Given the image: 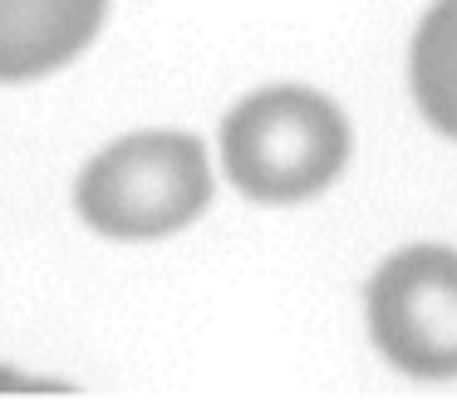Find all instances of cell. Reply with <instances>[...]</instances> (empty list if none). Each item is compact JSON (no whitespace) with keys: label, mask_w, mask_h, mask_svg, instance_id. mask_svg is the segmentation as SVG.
Instances as JSON below:
<instances>
[{"label":"cell","mask_w":457,"mask_h":417,"mask_svg":"<svg viewBox=\"0 0 457 417\" xmlns=\"http://www.w3.org/2000/svg\"><path fill=\"white\" fill-rule=\"evenodd\" d=\"M221 162L251 201H305L345 172L349 123L325 94L276 84L227 113Z\"/></svg>","instance_id":"cell-1"},{"label":"cell","mask_w":457,"mask_h":417,"mask_svg":"<svg viewBox=\"0 0 457 417\" xmlns=\"http://www.w3.org/2000/svg\"><path fill=\"white\" fill-rule=\"evenodd\" d=\"M212 201V168L187 133H133L104 148L74 187V207L99 236L158 241L192 226Z\"/></svg>","instance_id":"cell-2"},{"label":"cell","mask_w":457,"mask_h":417,"mask_svg":"<svg viewBox=\"0 0 457 417\" xmlns=\"http://www.w3.org/2000/svg\"><path fill=\"white\" fill-rule=\"evenodd\" d=\"M369 334L408 378H457V250L408 246L369 280Z\"/></svg>","instance_id":"cell-3"},{"label":"cell","mask_w":457,"mask_h":417,"mask_svg":"<svg viewBox=\"0 0 457 417\" xmlns=\"http://www.w3.org/2000/svg\"><path fill=\"white\" fill-rule=\"evenodd\" d=\"M109 0H0V84L64 70L99 35Z\"/></svg>","instance_id":"cell-4"},{"label":"cell","mask_w":457,"mask_h":417,"mask_svg":"<svg viewBox=\"0 0 457 417\" xmlns=\"http://www.w3.org/2000/svg\"><path fill=\"white\" fill-rule=\"evenodd\" d=\"M408 84L423 119L457 138V0H437L423 15L408 54Z\"/></svg>","instance_id":"cell-5"}]
</instances>
